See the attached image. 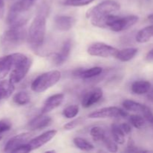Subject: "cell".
<instances>
[{
    "label": "cell",
    "instance_id": "obj_41",
    "mask_svg": "<svg viewBox=\"0 0 153 153\" xmlns=\"http://www.w3.org/2000/svg\"><path fill=\"white\" fill-rule=\"evenodd\" d=\"M1 138H2V137H1V136H0V140H1Z\"/></svg>",
    "mask_w": 153,
    "mask_h": 153
},
{
    "label": "cell",
    "instance_id": "obj_7",
    "mask_svg": "<svg viewBox=\"0 0 153 153\" xmlns=\"http://www.w3.org/2000/svg\"><path fill=\"white\" fill-rule=\"evenodd\" d=\"M120 8V5L118 2L113 0H106L90 8L86 13V17L90 19L102 17L106 15L112 14L119 10Z\"/></svg>",
    "mask_w": 153,
    "mask_h": 153
},
{
    "label": "cell",
    "instance_id": "obj_23",
    "mask_svg": "<svg viewBox=\"0 0 153 153\" xmlns=\"http://www.w3.org/2000/svg\"><path fill=\"white\" fill-rule=\"evenodd\" d=\"M111 134L113 138L117 144H123L125 143V132L121 128L120 125L114 123L111 125Z\"/></svg>",
    "mask_w": 153,
    "mask_h": 153
},
{
    "label": "cell",
    "instance_id": "obj_22",
    "mask_svg": "<svg viewBox=\"0 0 153 153\" xmlns=\"http://www.w3.org/2000/svg\"><path fill=\"white\" fill-rule=\"evenodd\" d=\"M152 38H153V25L140 29L136 35V40L140 43H147Z\"/></svg>",
    "mask_w": 153,
    "mask_h": 153
},
{
    "label": "cell",
    "instance_id": "obj_14",
    "mask_svg": "<svg viewBox=\"0 0 153 153\" xmlns=\"http://www.w3.org/2000/svg\"><path fill=\"white\" fill-rule=\"evenodd\" d=\"M103 96V91L101 88H94L90 91L87 92L84 95L82 100V105L84 108L91 107L94 104L98 102Z\"/></svg>",
    "mask_w": 153,
    "mask_h": 153
},
{
    "label": "cell",
    "instance_id": "obj_21",
    "mask_svg": "<svg viewBox=\"0 0 153 153\" xmlns=\"http://www.w3.org/2000/svg\"><path fill=\"white\" fill-rule=\"evenodd\" d=\"M137 52H138V49L137 48H126V49L118 51L116 58L120 61L126 62L134 58L137 54Z\"/></svg>",
    "mask_w": 153,
    "mask_h": 153
},
{
    "label": "cell",
    "instance_id": "obj_28",
    "mask_svg": "<svg viewBox=\"0 0 153 153\" xmlns=\"http://www.w3.org/2000/svg\"><path fill=\"white\" fill-rule=\"evenodd\" d=\"M130 123L136 128H143L146 125V120L144 117L138 114H133L131 115L129 117Z\"/></svg>",
    "mask_w": 153,
    "mask_h": 153
},
{
    "label": "cell",
    "instance_id": "obj_5",
    "mask_svg": "<svg viewBox=\"0 0 153 153\" xmlns=\"http://www.w3.org/2000/svg\"><path fill=\"white\" fill-rule=\"evenodd\" d=\"M61 73L58 70L46 72L37 76L32 82L31 88L34 92L42 93L58 83L61 79Z\"/></svg>",
    "mask_w": 153,
    "mask_h": 153
},
{
    "label": "cell",
    "instance_id": "obj_25",
    "mask_svg": "<svg viewBox=\"0 0 153 153\" xmlns=\"http://www.w3.org/2000/svg\"><path fill=\"white\" fill-rule=\"evenodd\" d=\"M73 143H74L75 146L81 150L89 152L94 149V146L92 143L82 137H75L73 139Z\"/></svg>",
    "mask_w": 153,
    "mask_h": 153
},
{
    "label": "cell",
    "instance_id": "obj_15",
    "mask_svg": "<svg viewBox=\"0 0 153 153\" xmlns=\"http://www.w3.org/2000/svg\"><path fill=\"white\" fill-rule=\"evenodd\" d=\"M76 22V18L71 16H57L55 18V25L57 29L61 31H67L72 29Z\"/></svg>",
    "mask_w": 153,
    "mask_h": 153
},
{
    "label": "cell",
    "instance_id": "obj_3",
    "mask_svg": "<svg viewBox=\"0 0 153 153\" xmlns=\"http://www.w3.org/2000/svg\"><path fill=\"white\" fill-rule=\"evenodd\" d=\"M46 15L38 13L30 25L28 31V40L30 46L37 52L43 45L46 36Z\"/></svg>",
    "mask_w": 153,
    "mask_h": 153
},
{
    "label": "cell",
    "instance_id": "obj_36",
    "mask_svg": "<svg viewBox=\"0 0 153 153\" xmlns=\"http://www.w3.org/2000/svg\"><path fill=\"white\" fill-rule=\"evenodd\" d=\"M120 126L121 128H122V129L123 130V131L125 132L126 134H129L131 131V127L128 123H123L121 124Z\"/></svg>",
    "mask_w": 153,
    "mask_h": 153
},
{
    "label": "cell",
    "instance_id": "obj_6",
    "mask_svg": "<svg viewBox=\"0 0 153 153\" xmlns=\"http://www.w3.org/2000/svg\"><path fill=\"white\" fill-rule=\"evenodd\" d=\"M31 65H32V59L30 57L19 53L17 59L11 70L9 80L13 84H17L20 82L28 74Z\"/></svg>",
    "mask_w": 153,
    "mask_h": 153
},
{
    "label": "cell",
    "instance_id": "obj_4",
    "mask_svg": "<svg viewBox=\"0 0 153 153\" xmlns=\"http://www.w3.org/2000/svg\"><path fill=\"white\" fill-rule=\"evenodd\" d=\"M27 37L28 33L24 26L10 28L1 37V46L5 50H10L22 44Z\"/></svg>",
    "mask_w": 153,
    "mask_h": 153
},
{
    "label": "cell",
    "instance_id": "obj_24",
    "mask_svg": "<svg viewBox=\"0 0 153 153\" xmlns=\"http://www.w3.org/2000/svg\"><path fill=\"white\" fill-rule=\"evenodd\" d=\"M123 105L125 108L126 110L129 111L140 112L141 114L144 110L145 107H146L145 105L132 101V100H125L123 102Z\"/></svg>",
    "mask_w": 153,
    "mask_h": 153
},
{
    "label": "cell",
    "instance_id": "obj_32",
    "mask_svg": "<svg viewBox=\"0 0 153 153\" xmlns=\"http://www.w3.org/2000/svg\"><path fill=\"white\" fill-rule=\"evenodd\" d=\"M84 119L82 117H78L77 119H75L73 120L70 121V122L67 123L66 125H64V128L66 130H72L73 128H75L76 127H77L78 126H79L80 124H82L83 123Z\"/></svg>",
    "mask_w": 153,
    "mask_h": 153
},
{
    "label": "cell",
    "instance_id": "obj_40",
    "mask_svg": "<svg viewBox=\"0 0 153 153\" xmlns=\"http://www.w3.org/2000/svg\"><path fill=\"white\" fill-rule=\"evenodd\" d=\"M148 19H149L150 22H153V13H152V14H150V15H149V16H148Z\"/></svg>",
    "mask_w": 153,
    "mask_h": 153
},
{
    "label": "cell",
    "instance_id": "obj_9",
    "mask_svg": "<svg viewBox=\"0 0 153 153\" xmlns=\"http://www.w3.org/2000/svg\"><path fill=\"white\" fill-rule=\"evenodd\" d=\"M128 113L117 107H106L95 111L88 115L91 119H104V118L126 117Z\"/></svg>",
    "mask_w": 153,
    "mask_h": 153
},
{
    "label": "cell",
    "instance_id": "obj_10",
    "mask_svg": "<svg viewBox=\"0 0 153 153\" xmlns=\"http://www.w3.org/2000/svg\"><path fill=\"white\" fill-rule=\"evenodd\" d=\"M33 134L31 132H24L12 137L6 143L4 151L6 152H13L17 148L26 144L32 139Z\"/></svg>",
    "mask_w": 153,
    "mask_h": 153
},
{
    "label": "cell",
    "instance_id": "obj_17",
    "mask_svg": "<svg viewBox=\"0 0 153 153\" xmlns=\"http://www.w3.org/2000/svg\"><path fill=\"white\" fill-rule=\"evenodd\" d=\"M102 73V68L100 67H92V68L87 69H78L73 72V76L75 77L81 78L83 79H92L97 77Z\"/></svg>",
    "mask_w": 153,
    "mask_h": 153
},
{
    "label": "cell",
    "instance_id": "obj_18",
    "mask_svg": "<svg viewBox=\"0 0 153 153\" xmlns=\"http://www.w3.org/2000/svg\"><path fill=\"white\" fill-rule=\"evenodd\" d=\"M52 123V118L45 115V114H40V115L36 117L31 120L28 124V127L31 130H40L49 126Z\"/></svg>",
    "mask_w": 153,
    "mask_h": 153
},
{
    "label": "cell",
    "instance_id": "obj_39",
    "mask_svg": "<svg viewBox=\"0 0 153 153\" xmlns=\"http://www.w3.org/2000/svg\"><path fill=\"white\" fill-rule=\"evenodd\" d=\"M147 99L149 100V101L153 102V91H149V92H148Z\"/></svg>",
    "mask_w": 153,
    "mask_h": 153
},
{
    "label": "cell",
    "instance_id": "obj_30",
    "mask_svg": "<svg viewBox=\"0 0 153 153\" xmlns=\"http://www.w3.org/2000/svg\"><path fill=\"white\" fill-rule=\"evenodd\" d=\"M79 106L76 105H72L68 106V107L64 109V111H63V115L65 117L68 118V119H71V118L75 117L79 114Z\"/></svg>",
    "mask_w": 153,
    "mask_h": 153
},
{
    "label": "cell",
    "instance_id": "obj_43",
    "mask_svg": "<svg viewBox=\"0 0 153 153\" xmlns=\"http://www.w3.org/2000/svg\"><path fill=\"white\" fill-rule=\"evenodd\" d=\"M152 125H153V124H152Z\"/></svg>",
    "mask_w": 153,
    "mask_h": 153
},
{
    "label": "cell",
    "instance_id": "obj_42",
    "mask_svg": "<svg viewBox=\"0 0 153 153\" xmlns=\"http://www.w3.org/2000/svg\"><path fill=\"white\" fill-rule=\"evenodd\" d=\"M32 1H35V0H32Z\"/></svg>",
    "mask_w": 153,
    "mask_h": 153
},
{
    "label": "cell",
    "instance_id": "obj_37",
    "mask_svg": "<svg viewBox=\"0 0 153 153\" xmlns=\"http://www.w3.org/2000/svg\"><path fill=\"white\" fill-rule=\"evenodd\" d=\"M4 13V0H0V19L3 17Z\"/></svg>",
    "mask_w": 153,
    "mask_h": 153
},
{
    "label": "cell",
    "instance_id": "obj_33",
    "mask_svg": "<svg viewBox=\"0 0 153 153\" xmlns=\"http://www.w3.org/2000/svg\"><path fill=\"white\" fill-rule=\"evenodd\" d=\"M11 128V123L7 120H0V134L5 131H9Z\"/></svg>",
    "mask_w": 153,
    "mask_h": 153
},
{
    "label": "cell",
    "instance_id": "obj_13",
    "mask_svg": "<svg viewBox=\"0 0 153 153\" xmlns=\"http://www.w3.org/2000/svg\"><path fill=\"white\" fill-rule=\"evenodd\" d=\"M72 49V41L70 39H67L64 42L61 49L58 53H55L52 58V61L56 66H61L67 61L70 57Z\"/></svg>",
    "mask_w": 153,
    "mask_h": 153
},
{
    "label": "cell",
    "instance_id": "obj_27",
    "mask_svg": "<svg viewBox=\"0 0 153 153\" xmlns=\"http://www.w3.org/2000/svg\"><path fill=\"white\" fill-rule=\"evenodd\" d=\"M90 134H91L93 140L96 142L102 141L105 136L106 135L105 131L104 130V128L100 126H95L91 128Z\"/></svg>",
    "mask_w": 153,
    "mask_h": 153
},
{
    "label": "cell",
    "instance_id": "obj_35",
    "mask_svg": "<svg viewBox=\"0 0 153 153\" xmlns=\"http://www.w3.org/2000/svg\"><path fill=\"white\" fill-rule=\"evenodd\" d=\"M127 151L128 152H137V151H139L135 146V145H134V141L131 138H130L129 140H128V146H127Z\"/></svg>",
    "mask_w": 153,
    "mask_h": 153
},
{
    "label": "cell",
    "instance_id": "obj_8",
    "mask_svg": "<svg viewBox=\"0 0 153 153\" xmlns=\"http://www.w3.org/2000/svg\"><path fill=\"white\" fill-rule=\"evenodd\" d=\"M118 51L119 50L117 48L101 42H97L90 45L88 49V52L90 55L101 58H116Z\"/></svg>",
    "mask_w": 153,
    "mask_h": 153
},
{
    "label": "cell",
    "instance_id": "obj_1",
    "mask_svg": "<svg viewBox=\"0 0 153 153\" xmlns=\"http://www.w3.org/2000/svg\"><path fill=\"white\" fill-rule=\"evenodd\" d=\"M139 20L136 15H128L120 16L114 14H108L102 17L91 19V22L96 27L102 28H109L115 32L125 31L135 25Z\"/></svg>",
    "mask_w": 153,
    "mask_h": 153
},
{
    "label": "cell",
    "instance_id": "obj_19",
    "mask_svg": "<svg viewBox=\"0 0 153 153\" xmlns=\"http://www.w3.org/2000/svg\"><path fill=\"white\" fill-rule=\"evenodd\" d=\"M131 90L134 94L143 95L148 94V92L151 90V83L148 81L144 80L135 81L131 85Z\"/></svg>",
    "mask_w": 153,
    "mask_h": 153
},
{
    "label": "cell",
    "instance_id": "obj_26",
    "mask_svg": "<svg viewBox=\"0 0 153 153\" xmlns=\"http://www.w3.org/2000/svg\"><path fill=\"white\" fill-rule=\"evenodd\" d=\"M13 101L18 105H25L30 102V97L25 91H19L13 97Z\"/></svg>",
    "mask_w": 153,
    "mask_h": 153
},
{
    "label": "cell",
    "instance_id": "obj_38",
    "mask_svg": "<svg viewBox=\"0 0 153 153\" xmlns=\"http://www.w3.org/2000/svg\"><path fill=\"white\" fill-rule=\"evenodd\" d=\"M146 60L148 61H153V49H151L146 56Z\"/></svg>",
    "mask_w": 153,
    "mask_h": 153
},
{
    "label": "cell",
    "instance_id": "obj_16",
    "mask_svg": "<svg viewBox=\"0 0 153 153\" xmlns=\"http://www.w3.org/2000/svg\"><path fill=\"white\" fill-rule=\"evenodd\" d=\"M64 99V94H57L47 99L45 102L43 107L42 108L41 114H47L52 111L54 109L57 108L62 104Z\"/></svg>",
    "mask_w": 153,
    "mask_h": 153
},
{
    "label": "cell",
    "instance_id": "obj_29",
    "mask_svg": "<svg viewBox=\"0 0 153 153\" xmlns=\"http://www.w3.org/2000/svg\"><path fill=\"white\" fill-rule=\"evenodd\" d=\"M102 142L104 143L105 147L107 148L109 152H117L118 150L117 143V142L114 140V138L112 139L111 137H109V136H108L107 134H106Z\"/></svg>",
    "mask_w": 153,
    "mask_h": 153
},
{
    "label": "cell",
    "instance_id": "obj_34",
    "mask_svg": "<svg viewBox=\"0 0 153 153\" xmlns=\"http://www.w3.org/2000/svg\"><path fill=\"white\" fill-rule=\"evenodd\" d=\"M142 114H143V117L145 118L146 120H147L148 122L150 123L151 124H153V113L150 108L149 107L146 105L144 110L142 112Z\"/></svg>",
    "mask_w": 153,
    "mask_h": 153
},
{
    "label": "cell",
    "instance_id": "obj_31",
    "mask_svg": "<svg viewBox=\"0 0 153 153\" xmlns=\"http://www.w3.org/2000/svg\"><path fill=\"white\" fill-rule=\"evenodd\" d=\"M95 0H66L64 1V4L66 6L72 7H82L88 5Z\"/></svg>",
    "mask_w": 153,
    "mask_h": 153
},
{
    "label": "cell",
    "instance_id": "obj_11",
    "mask_svg": "<svg viewBox=\"0 0 153 153\" xmlns=\"http://www.w3.org/2000/svg\"><path fill=\"white\" fill-rule=\"evenodd\" d=\"M56 130H49V131H46V132L43 133L40 135L37 136L35 138L31 139L29 142L27 143V145H28L30 151H33L34 149L41 147L42 146L50 141L56 135Z\"/></svg>",
    "mask_w": 153,
    "mask_h": 153
},
{
    "label": "cell",
    "instance_id": "obj_12",
    "mask_svg": "<svg viewBox=\"0 0 153 153\" xmlns=\"http://www.w3.org/2000/svg\"><path fill=\"white\" fill-rule=\"evenodd\" d=\"M19 53H13L0 58V80L4 79L13 69Z\"/></svg>",
    "mask_w": 153,
    "mask_h": 153
},
{
    "label": "cell",
    "instance_id": "obj_2",
    "mask_svg": "<svg viewBox=\"0 0 153 153\" xmlns=\"http://www.w3.org/2000/svg\"><path fill=\"white\" fill-rule=\"evenodd\" d=\"M33 5L34 1L32 0H19L13 3L7 13V25L10 28L25 26L30 19Z\"/></svg>",
    "mask_w": 153,
    "mask_h": 153
},
{
    "label": "cell",
    "instance_id": "obj_20",
    "mask_svg": "<svg viewBox=\"0 0 153 153\" xmlns=\"http://www.w3.org/2000/svg\"><path fill=\"white\" fill-rule=\"evenodd\" d=\"M14 91V84L10 80L0 81V102L9 98Z\"/></svg>",
    "mask_w": 153,
    "mask_h": 153
}]
</instances>
